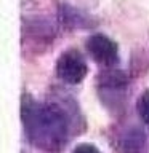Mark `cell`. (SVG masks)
I'll list each match as a JSON object with an SVG mask.
<instances>
[{
    "instance_id": "obj_5",
    "label": "cell",
    "mask_w": 149,
    "mask_h": 153,
    "mask_svg": "<svg viewBox=\"0 0 149 153\" xmlns=\"http://www.w3.org/2000/svg\"><path fill=\"white\" fill-rule=\"evenodd\" d=\"M138 113L141 120L144 121V124L149 128V89L139 96L138 99Z\"/></svg>"
},
{
    "instance_id": "obj_4",
    "label": "cell",
    "mask_w": 149,
    "mask_h": 153,
    "mask_svg": "<svg viewBox=\"0 0 149 153\" xmlns=\"http://www.w3.org/2000/svg\"><path fill=\"white\" fill-rule=\"evenodd\" d=\"M146 145V136L141 129L132 128L120 137L119 147L122 153H141Z\"/></svg>"
},
{
    "instance_id": "obj_6",
    "label": "cell",
    "mask_w": 149,
    "mask_h": 153,
    "mask_svg": "<svg viewBox=\"0 0 149 153\" xmlns=\"http://www.w3.org/2000/svg\"><path fill=\"white\" fill-rule=\"evenodd\" d=\"M72 153H101L95 145H90V143H80L74 148Z\"/></svg>"
},
{
    "instance_id": "obj_1",
    "label": "cell",
    "mask_w": 149,
    "mask_h": 153,
    "mask_svg": "<svg viewBox=\"0 0 149 153\" xmlns=\"http://www.w3.org/2000/svg\"><path fill=\"white\" fill-rule=\"evenodd\" d=\"M21 113L26 136L35 147L56 152L66 145L69 131L67 118L58 105L40 104L29 96H24Z\"/></svg>"
},
{
    "instance_id": "obj_3",
    "label": "cell",
    "mask_w": 149,
    "mask_h": 153,
    "mask_svg": "<svg viewBox=\"0 0 149 153\" xmlns=\"http://www.w3.org/2000/svg\"><path fill=\"white\" fill-rule=\"evenodd\" d=\"M87 51L93 57L95 62H98L103 67H112L117 64L119 61V48L109 37L103 35V33H96V35L90 37L85 43Z\"/></svg>"
},
{
    "instance_id": "obj_2",
    "label": "cell",
    "mask_w": 149,
    "mask_h": 153,
    "mask_svg": "<svg viewBox=\"0 0 149 153\" xmlns=\"http://www.w3.org/2000/svg\"><path fill=\"white\" fill-rule=\"evenodd\" d=\"M88 67H87L85 57L75 50H67L58 57L56 74L58 76L69 85H77L87 76Z\"/></svg>"
}]
</instances>
